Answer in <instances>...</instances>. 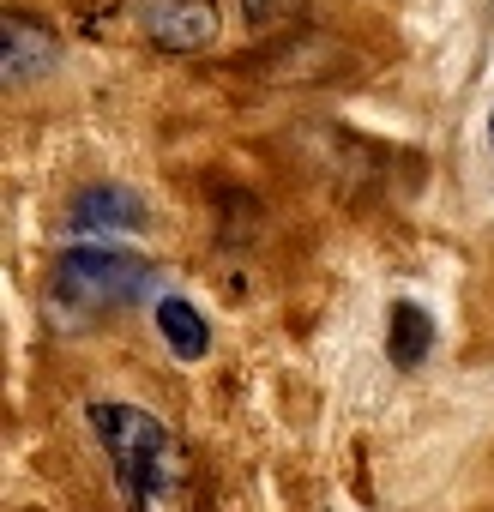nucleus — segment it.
I'll return each mask as SVG.
<instances>
[{
  "label": "nucleus",
  "instance_id": "1",
  "mask_svg": "<svg viewBox=\"0 0 494 512\" xmlns=\"http://www.w3.org/2000/svg\"><path fill=\"white\" fill-rule=\"evenodd\" d=\"M91 428L109 452L127 512H193V464L157 416L133 404H91Z\"/></svg>",
  "mask_w": 494,
  "mask_h": 512
},
{
  "label": "nucleus",
  "instance_id": "4",
  "mask_svg": "<svg viewBox=\"0 0 494 512\" xmlns=\"http://www.w3.org/2000/svg\"><path fill=\"white\" fill-rule=\"evenodd\" d=\"M157 332H163V344L181 356V362H199L205 350H211V332H205V320L181 302V296H163L157 302Z\"/></svg>",
  "mask_w": 494,
  "mask_h": 512
},
{
  "label": "nucleus",
  "instance_id": "7",
  "mask_svg": "<svg viewBox=\"0 0 494 512\" xmlns=\"http://www.w3.org/2000/svg\"><path fill=\"white\" fill-rule=\"evenodd\" d=\"M0 31H7V61H0V67H7V85H19V79H31V73H43V55H31L37 43H43V31H31L25 19H13L7 13V25H0ZM49 49V43H43Z\"/></svg>",
  "mask_w": 494,
  "mask_h": 512
},
{
  "label": "nucleus",
  "instance_id": "8",
  "mask_svg": "<svg viewBox=\"0 0 494 512\" xmlns=\"http://www.w3.org/2000/svg\"><path fill=\"white\" fill-rule=\"evenodd\" d=\"M302 7H308V0H241L247 31H278V25H290Z\"/></svg>",
  "mask_w": 494,
  "mask_h": 512
},
{
  "label": "nucleus",
  "instance_id": "2",
  "mask_svg": "<svg viewBox=\"0 0 494 512\" xmlns=\"http://www.w3.org/2000/svg\"><path fill=\"white\" fill-rule=\"evenodd\" d=\"M61 290L103 308V302H133L151 290V266L127 260V253H103V247H73L61 253Z\"/></svg>",
  "mask_w": 494,
  "mask_h": 512
},
{
  "label": "nucleus",
  "instance_id": "6",
  "mask_svg": "<svg viewBox=\"0 0 494 512\" xmlns=\"http://www.w3.org/2000/svg\"><path fill=\"white\" fill-rule=\"evenodd\" d=\"M428 344H434L428 314H422L416 302H398V308H392V332H386V356H392L398 368H416V362L428 356Z\"/></svg>",
  "mask_w": 494,
  "mask_h": 512
},
{
  "label": "nucleus",
  "instance_id": "5",
  "mask_svg": "<svg viewBox=\"0 0 494 512\" xmlns=\"http://www.w3.org/2000/svg\"><path fill=\"white\" fill-rule=\"evenodd\" d=\"M103 223L139 229V199H133V193H121V187H91V193L73 205V229H79V235H91V229H103Z\"/></svg>",
  "mask_w": 494,
  "mask_h": 512
},
{
  "label": "nucleus",
  "instance_id": "3",
  "mask_svg": "<svg viewBox=\"0 0 494 512\" xmlns=\"http://www.w3.org/2000/svg\"><path fill=\"white\" fill-rule=\"evenodd\" d=\"M133 19L157 49H205L217 37L211 0H133Z\"/></svg>",
  "mask_w": 494,
  "mask_h": 512
},
{
  "label": "nucleus",
  "instance_id": "9",
  "mask_svg": "<svg viewBox=\"0 0 494 512\" xmlns=\"http://www.w3.org/2000/svg\"><path fill=\"white\" fill-rule=\"evenodd\" d=\"M488 145H494V115H488Z\"/></svg>",
  "mask_w": 494,
  "mask_h": 512
}]
</instances>
